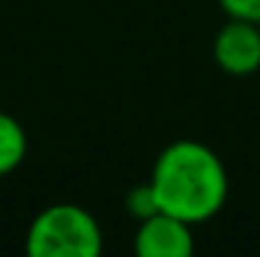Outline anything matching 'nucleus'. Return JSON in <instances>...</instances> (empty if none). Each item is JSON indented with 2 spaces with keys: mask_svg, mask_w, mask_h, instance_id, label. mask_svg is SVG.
I'll list each match as a JSON object with an SVG mask.
<instances>
[{
  "mask_svg": "<svg viewBox=\"0 0 260 257\" xmlns=\"http://www.w3.org/2000/svg\"><path fill=\"white\" fill-rule=\"evenodd\" d=\"M136 252L141 257H188L194 252L191 224L164 210L150 213L136 232Z\"/></svg>",
  "mask_w": 260,
  "mask_h": 257,
  "instance_id": "nucleus-3",
  "label": "nucleus"
},
{
  "mask_svg": "<svg viewBox=\"0 0 260 257\" xmlns=\"http://www.w3.org/2000/svg\"><path fill=\"white\" fill-rule=\"evenodd\" d=\"M25 152H28V138L22 125L14 116L0 111V177L20 169V163L25 161Z\"/></svg>",
  "mask_w": 260,
  "mask_h": 257,
  "instance_id": "nucleus-5",
  "label": "nucleus"
},
{
  "mask_svg": "<svg viewBox=\"0 0 260 257\" xmlns=\"http://www.w3.org/2000/svg\"><path fill=\"white\" fill-rule=\"evenodd\" d=\"M150 188L155 207L188 224L213 218L227 202V169L210 146L175 141L158 155Z\"/></svg>",
  "mask_w": 260,
  "mask_h": 257,
  "instance_id": "nucleus-1",
  "label": "nucleus"
},
{
  "mask_svg": "<svg viewBox=\"0 0 260 257\" xmlns=\"http://www.w3.org/2000/svg\"><path fill=\"white\" fill-rule=\"evenodd\" d=\"M213 58L227 75H252L260 69V30L257 22L233 20L216 33Z\"/></svg>",
  "mask_w": 260,
  "mask_h": 257,
  "instance_id": "nucleus-4",
  "label": "nucleus"
},
{
  "mask_svg": "<svg viewBox=\"0 0 260 257\" xmlns=\"http://www.w3.org/2000/svg\"><path fill=\"white\" fill-rule=\"evenodd\" d=\"M25 246L34 257H97L103 232L86 207L50 205L30 222Z\"/></svg>",
  "mask_w": 260,
  "mask_h": 257,
  "instance_id": "nucleus-2",
  "label": "nucleus"
},
{
  "mask_svg": "<svg viewBox=\"0 0 260 257\" xmlns=\"http://www.w3.org/2000/svg\"><path fill=\"white\" fill-rule=\"evenodd\" d=\"M219 3L233 20H246L260 25V0H219Z\"/></svg>",
  "mask_w": 260,
  "mask_h": 257,
  "instance_id": "nucleus-6",
  "label": "nucleus"
},
{
  "mask_svg": "<svg viewBox=\"0 0 260 257\" xmlns=\"http://www.w3.org/2000/svg\"><path fill=\"white\" fill-rule=\"evenodd\" d=\"M127 207H130V210H133L139 218H144V216H150V213H155V210H158L150 182H147V186H139V188H133V191H130Z\"/></svg>",
  "mask_w": 260,
  "mask_h": 257,
  "instance_id": "nucleus-7",
  "label": "nucleus"
}]
</instances>
